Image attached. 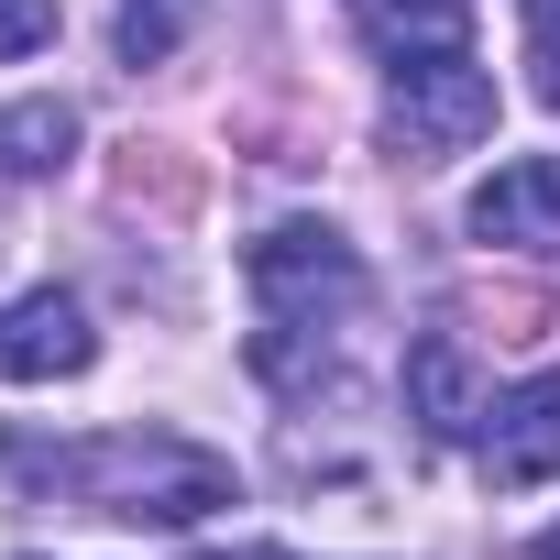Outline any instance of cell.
<instances>
[{
	"label": "cell",
	"mask_w": 560,
	"mask_h": 560,
	"mask_svg": "<svg viewBox=\"0 0 560 560\" xmlns=\"http://www.w3.org/2000/svg\"><path fill=\"white\" fill-rule=\"evenodd\" d=\"M462 319H483L494 341H538L549 330V298L516 287V275H483V287H462Z\"/></svg>",
	"instance_id": "obj_12"
},
{
	"label": "cell",
	"mask_w": 560,
	"mask_h": 560,
	"mask_svg": "<svg viewBox=\"0 0 560 560\" xmlns=\"http://www.w3.org/2000/svg\"><path fill=\"white\" fill-rule=\"evenodd\" d=\"M527 67H538V100L560 110V0H527Z\"/></svg>",
	"instance_id": "obj_13"
},
{
	"label": "cell",
	"mask_w": 560,
	"mask_h": 560,
	"mask_svg": "<svg viewBox=\"0 0 560 560\" xmlns=\"http://www.w3.org/2000/svg\"><path fill=\"white\" fill-rule=\"evenodd\" d=\"M0 462H12V483L67 494L78 516H121V527H198L209 505H242L220 451L154 440V429H100V440H23V429H0Z\"/></svg>",
	"instance_id": "obj_1"
},
{
	"label": "cell",
	"mask_w": 560,
	"mask_h": 560,
	"mask_svg": "<svg viewBox=\"0 0 560 560\" xmlns=\"http://www.w3.org/2000/svg\"><path fill=\"white\" fill-rule=\"evenodd\" d=\"M363 12V34L385 45V67H407V56H440V45H462V0H352Z\"/></svg>",
	"instance_id": "obj_9"
},
{
	"label": "cell",
	"mask_w": 560,
	"mask_h": 560,
	"mask_svg": "<svg viewBox=\"0 0 560 560\" xmlns=\"http://www.w3.org/2000/svg\"><path fill=\"white\" fill-rule=\"evenodd\" d=\"M56 45V0H0V56H34Z\"/></svg>",
	"instance_id": "obj_14"
},
{
	"label": "cell",
	"mask_w": 560,
	"mask_h": 560,
	"mask_svg": "<svg viewBox=\"0 0 560 560\" xmlns=\"http://www.w3.org/2000/svg\"><path fill=\"white\" fill-rule=\"evenodd\" d=\"M100 363V330L67 287H34L0 308V385H56V374H89Z\"/></svg>",
	"instance_id": "obj_4"
},
{
	"label": "cell",
	"mask_w": 560,
	"mask_h": 560,
	"mask_svg": "<svg viewBox=\"0 0 560 560\" xmlns=\"http://www.w3.org/2000/svg\"><path fill=\"white\" fill-rule=\"evenodd\" d=\"M494 132V67H472V45H440V56H407L396 89H385V143L407 165H440V154H472Z\"/></svg>",
	"instance_id": "obj_3"
},
{
	"label": "cell",
	"mask_w": 560,
	"mask_h": 560,
	"mask_svg": "<svg viewBox=\"0 0 560 560\" xmlns=\"http://www.w3.org/2000/svg\"><path fill=\"white\" fill-rule=\"evenodd\" d=\"M472 451H483V483H505V494H516V483H549V472H560V374L494 396L483 429H472Z\"/></svg>",
	"instance_id": "obj_5"
},
{
	"label": "cell",
	"mask_w": 560,
	"mask_h": 560,
	"mask_svg": "<svg viewBox=\"0 0 560 560\" xmlns=\"http://www.w3.org/2000/svg\"><path fill=\"white\" fill-rule=\"evenodd\" d=\"M209 560H298V549H209Z\"/></svg>",
	"instance_id": "obj_15"
},
{
	"label": "cell",
	"mask_w": 560,
	"mask_h": 560,
	"mask_svg": "<svg viewBox=\"0 0 560 560\" xmlns=\"http://www.w3.org/2000/svg\"><path fill=\"white\" fill-rule=\"evenodd\" d=\"M242 287H253V374L264 385H319L341 330L363 319V253L330 220H275L242 253Z\"/></svg>",
	"instance_id": "obj_2"
},
{
	"label": "cell",
	"mask_w": 560,
	"mask_h": 560,
	"mask_svg": "<svg viewBox=\"0 0 560 560\" xmlns=\"http://www.w3.org/2000/svg\"><path fill=\"white\" fill-rule=\"evenodd\" d=\"M67 154H78V110H67V100L0 110V176H56Z\"/></svg>",
	"instance_id": "obj_10"
},
{
	"label": "cell",
	"mask_w": 560,
	"mask_h": 560,
	"mask_svg": "<svg viewBox=\"0 0 560 560\" xmlns=\"http://www.w3.org/2000/svg\"><path fill=\"white\" fill-rule=\"evenodd\" d=\"M538 560H560V527H549V538H538Z\"/></svg>",
	"instance_id": "obj_16"
},
{
	"label": "cell",
	"mask_w": 560,
	"mask_h": 560,
	"mask_svg": "<svg viewBox=\"0 0 560 560\" xmlns=\"http://www.w3.org/2000/svg\"><path fill=\"white\" fill-rule=\"evenodd\" d=\"M407 407H418L429 440H472V429H483V396H472V363H462L451 330H429V341L407 352Z\"/></svg>",
	"instance_id": "obj_7"
},
{
	"label": "cell",
	"mask_w": 560,
	"mask_h": 560,
	"mask_svg": "<svg viewBox=\"0 0 560 560\" xmlns=\"http://www.w3.org/2000/svg\"><path fill=\"white\" fill-rule=\"evenodd\" d=\"M472 231H483V242H516V253H538V264H560V165H549V154L494 165V176L472 187Z\"/></svg>",
	"instance_id": "obj_6"
},
{
	"label": "cell",
	"mask_w": 560,
	"mask_h": 560,
	"mask_svg": "<svg viewBox=\"0 0 560 560\" xmlns=\"http://www.w3.org/2000/svg\"><path fill=\"white\" fill-rule=\"evenodd\" d=\"M110 198H121V209H154V220H187V209H198V165H187V143L132 132L121 165H110Z\"/></svg>",
	"instance_id": "obj_8"
},
{
	"label": "cell",
	"mask_w": 560,
	"mask_h": 560,
	"mask_svg": "<svg viewBox=\"0 0 560 560\" xmlns=\"http://www.w3.org/2000/svg\"><path fill=\"white\" fill-rule=\"evenodd\" d=\"M187 23H198V0H121V23H110V56L143 78V67H165V56L187 45Z\"/></svg>",
	"instance_id": "obj_11"
}]
</instances>
